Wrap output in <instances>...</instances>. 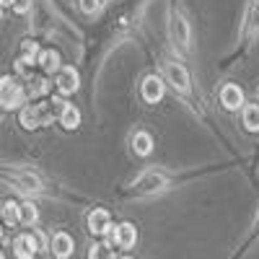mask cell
<instances>
[{
    "label": "cell",
    "instance_id": "6da1fadb",
    "mask_svg": "<svg viewBox=\"0 0 259 259\" xmlns=\"http://www.w3.org/2000/svg\"><path fill=\"white\" fill-rule=\"evenodd\" d=\"M26 104V89L16 78L3 75L0 78V106L3 109H21Z\"/></svg>",
    "mask_w": 259,
    "mask_h": 259
},
{
    "label": "cell",
    "instance_id": "7a4b0ae2",
    "mask_svg": "<svg viewBox=\"0 0 259 259\" xmlns=\"http://www.w3.org/2000/svg\"><path fill=\"white\" fill-rule=\"evenodd\" d=\"M55 75H57V89H60L62 96H70L80 89V78H78V70L73 65H62Z\"/></svg>",
    "mask_w": 259,
    "mask_h": 259
},
{
    "label": "cell",
    "instance_id": "3957f363",
    "mask_svg": "<svg viewBox=\"0 0 259 259\" xmlns=\"http://www.w3.org/2000/svg\"><path fill=\"white\" fill-rule=\"evenodd\" d=\"M36 251H39V244H36L34 231L31 233H21V236H16V239H13V254H16V259H34Z\"/></svg>",
    "mask_w": 259,
    "mask_h": 259
},
{
    "label": "cell",
    "instance_id": "277c9868",
    "mask_svg": "<svg viewBox=\"0 0 259 259\" xmlns=\"http://www.w3.org/2000/svg\"><path fill=\"white\" fill-rule=\"evenodd\" d=\"M166 78H168V83L174 85L177 91H182V94H187L189 91V73L184 70V65L182 62H166Z\"/></svg>",
    "mask_w": 259,
    "mask_h": 259
},
{
    "label": "cell",
    "instance_id": "5b68a950",
    "mask_svg": "<svg viewBox=\"0 0 259 259\" xmlns=\"http://www.w3.org/2000/svg\"><path fill=\"white\" fill-rule=\"evenodd\" d=\"M221 101H223V106L228 112H236V109H241V106H244V91L236 83H226L221 89Z\"/></svg>",
    "mask_w": 259,
    "mask_h": 259
},
{
    "label": "cell",
    "instance_id": "8992f818",
    "mask_svg": "<svg viewBox=\"0 0 259 259\" xmlns=\"http://www.w3.org/2000/svg\"><path fill=\"white\" fill-rule=\"evenodd\" d=\"M52 254L57 256V259H68L73 251H75V241H73V236L70 233H65V231H60V233H55L52 236Z\"/></svg>",
    "mask_w": 259,
    "mask_h": 259
},
{
    "label": "cell",
    "instance_id": "52a82bcc",
    "mask_svg": "<svg viewBox=\"0 0 259 259\" xmlns=\"http://www.w3.org/2000/svg\"><path fill=\"white\" fill-rule=\"evenodd\" d=\"M109 228H112V215L106 212V210H101V207H96L89 215V231L94 236H106V231H109Z\"/></svg>",
    "mask_w": 259,
    "mask_h": 259
},
{
    "label": "cell",
    "instance_id": "ba28073f",
    "mask_svg": "<svg viewBox=\"0 0 259 259\" xmlns=\"http://www.w3.org/2000/svg\"><path fill=\"white\" fill-rule=\"evenodd\" d=\"M114 239L119 249H133L138 244V228L133 223H119L114 226Z\"/></svg>",
    "mask_w": 259,
    "mask_h": 259
},
{
    "label": "cell",
    "instance_id": "9c48e42d",
    "mask_svg": "<svg viewBox=\"0 0 259 259\" xmlns=\"http://www.w3.org/2000/svg\"><path fill=\"white\" fill-rule=\"evenodd\" d=\"M143 99L148 104H158L163 99V80L158 75H148L143 80Z\"/></svg>",
    "mask_w": 259,
    "mask_h": 259
},
{
    "label": "cell",
    "instance_id": "30bf717a",
    "mask_svg": "<svg viewBox=\"0 0 259 259\" xmlns=\"http://www.w3.org/2000/svg\"><path fill=\"white\" fill-rule=\"evenodd\" d=\"M57 119H60V124H62L65 130H78V127H80V112H78V106H73V104L65 101V106L60 109Z\"/></svg>",
    "mask_w": 259,
    "mask_h": 259
},
{
    "label": "cell",
    "instance_id": "8fae6325",
    "mask_svg": "<svg viewBox=\"0 0 259 259\" xmlns=\"http://www.w3.org/2000/svg\"><path fill=\"white\" fill-rule=\"evenodd\" d=\"M171 34H174V39L179 41V47L187 50L189 47V26H187V21L177 13V16H171Z\"/></svg>",
    "mask_w": 259,
    "mask_h": 259
},
{
    "label": "cell",
    "instance_id": "7c38bea8",
    "mask_svg": "<svg viewBox=\"0 0 259 259\" xmlns=\"http://www.w3.org/2000/svg\"><path fill=\"white\" fill-rule=\"evenodd\" d=\"M36 62L41 65V70H45L47 75H52V73H57L62 65H60V52L57 50H41L39 52V57H36Z\"/></svg>",
    "mask_w": 259,
    "mask_h": 259
},
{
    "label": "cell",
    "instance_id": "4fadbf2b",
    "mask_svg": "<svg viewBox=\"0 0 259 259\" xmlns=\"http://www.w3.org/2000/svg\"><path fill=\"white\" fill-rule=\"evenodd\" d=\"M133 150L138 156H150L153 153V138H150V133H135L133 135Z\"/></svg>",
    "mask_w": 259,
    "mask_h": 259
},
{
    "label": "cell",
    "instance_id": "5bb4252c",
    "mask_svg": "<svg viewBox=\"0 0 259 259\" xmlns=\"http://www.w3.org/2000/svg\"><path fill=\"white\" fill-rule=\"evenodd\" d=\"M39 221V210L34 202H24V205H18V223H24V226H34Z\"/></svg>",
    "mask_w": 259,
    "mask_h": 259
},
{
    "label": "cell",
    "instance_id": "9a60e30c",
    "mask_svg": "<svg viewBox=\"0 0 259 259\" xmlns=\"http://www.w3.org/2000/svg\"><path fill=\"white\" fill-rule=\"evenodd\" d=\"M21 124H24L26 130H36V127H41L36 104H34V106H21Z\"/></svg>",
    "mask_w": 259,
    "mask_h": 259
},
{
    "label": "cell",
    "instance_id": "2e32d148",
    "mask_svg": "<svg viewBox=\"0 0 259 259\" xmlns=\"http://www.w3.org/2000/svg\"><path fill=\"white\" fill-rule=\"evenodd\" d=\"M0 218H3V223L6 226H18V202H13V200H8V202H3V207H0Z\"/></svg>",
    "mask_w": 259,
    "mask_h": 259
},
{
    "label": "cell",
    "instance_id": "e0dca14e",
    "mask_svg": "<svg viewBox=\"0 0 259 259\" xmlns=\"http://www.w3.org/2000/svg\"><path fill=\"white\" fill-rule=\"evenodd\" d=\"M244 124L249 133H259V104L244 106Z\"/></svg>",
    "mask_w": 259,
    "mask_h": 259
},
{
    "label": "cell",
    "instance_id": "ac0fdd59",
    "mask_svg": "<svg viewBox=\"0 0 259 259\" xmlns=\"http://www.w3.org/2000/svg\"><path fill=\"white\" fill-rule=\"evenodd\" d=\"M50 89H52L50 78H34V80L29 83V89H26V96H31V99L45 96V94H50Z\"/></svg>",
    "mask_w": 259,
    "mask_h": 259
},
{
    "label": "cell",
    "instance_id": "d6986e66",
    "mask_svg": "<svg viewBox=\"0 0 259 259\" xmlns=\"http://www.w3.org/2000/svg\"><path fill=\"white\" fill-rule=\"evenodd\" d=\"M163 184H166V179H163V177H158V174H145V177L138 182L140 192H153V189H161Z\"/></svg>",
    "mask_w": 259,
    "mask_h": 259
},
{
    "label": "cell",
    "instance_id": "ffe728a7",
    "mask_svg": "<svg viewBox=\"0 0 259 259\" xmlns=\"http://www.w3.org/2000/svg\"><path fill=\"white\" fill-rule=\"evenodd\" d=\"M89 259H114V251H112L109 244L99 241V244H94V246L89 249Z\"/></svg>",
    "mask_w": 259,
    "mask_h": 259
},
{
    "label": "cell",
    "instance_id": "44dd1931",
    "mask_svg": "<svg viewBox=\"0 0 259 259\" xmlns=\"http://www.w3.org/2000/svg\"><path fill=\"white\" fill-rule=\"evenodd\" d=\"M31 68H34V62H31L29 57H18V62H16V73H18V75L31 78Z\"/></svg>",
    "mask_w": 259,
    "mask_h": 259
},
{
    "label": "cell",
    "instance_id": "7402d4cb",
    "mask_svg": "<svg viewBox=\"0 0 259 259\" xmlns=\"http://www.w3.org/2000/svg\"><path fill=\"white\" fill-rule=\"evenodd\" d=\"M18 189H24V192H31V189H39V179L36 177H29V174H21L18 177Z\"/></svg>",
    "mask_w": 259,
    "mask_h": 259
},
{
    "label": "cell",
    "instance_id": "603a6c76",
    "mask_svg": "<svg viewBox=\"0 0 259 259\" xmlns=\"http://www.w3.org/2000/svg\"><path fill=\"white\" fill-rule=\"evenodd\" d=\"M41 47H39V41H24V57H29L31 62H36Z\"/></svg>",
    "mask_w": 259,
    "mask_h": 259
},
{
    "label": "cell",
    "instance_id": "cb8c5ba5",
    "mask_svg": "<svg viewBox=\"0 0 259 259\" xmlns=\"http://www.w3.org/2000/svg\"><path fill=\"white\" fill-rule=\"evenodd\" d=\"M80 11L83 13H99L101 11V0H80Z\"/></svg>",
    "mask_w": 259,
    "mask_h": 259
},
{
    "label": "cell",
    "instance_id": "d4e9b609",
    "mask_svg": "<svg viewBox=\"0 0 259 259\" xmlns=\"http://www.w3.org/2000/svg\"><path fill=\"white\" fill-rule=\"evenodd\" d=\"M11 8H13L16 13H29V11H31V0H13Z\"/></svg>",
    "mask_w": 259,
    "mask_h": 259
},
{
    "label": "cell",
    "instance_id": "484cf974",
    "mask_svg": "<svg viewBox=\"0 0 259 259\" xmlns=\"http://www.w3.org/2000/svg\"><path fill=\"white\" fill-rule=\"evenodd\" d=\"M34 236H36V244H39V251H41V249H47V236L41 233V231H34Z\"/></svg>",
    "mask_w": 259,
    "mask_h": 259
},
{
    "label": "cell",
    "instance_id": "4316f807",
    "mask_svg": "<svg viewBox=\"0 0 259 259\" xmlns=\"http://www.w3.org/2000/svg\"><path fill=\"white\" fill-rule=\"evenodd\" d=\"M11 3H13V0H0V8H8Z\"/></svg>",
    "mask_w": 259,
    "mask_h": 259
},
{
    "label": "cell",
    "instance_id": "83f0119b",
    "mask_svg": "<svg viewBox=\"0 0 259 259\" xmlns=\"http://www.w3.org/2000/svg\"><path fill=\"white\" fill-rule=\"evenodd\" d=\"M0 259H6V254H3V251H0Z\"/></svg>",
    "mask_w": 259,
    "mask_h": 259
},
{
    "label": "cell",
    "instance_id": "f1b7e54d",
    "mask_svg": "<svg viewBox=\"0 0 259 259\" xmlns=\"http://www.w3.org/2000/svg\"><path fill=\"white\" fill-rule=\"evenodd\" d=\"M0 18H3V8H0Z\"/></svg>",
    "mask_w": 259,
    "mask_h": 259
},
{
    "label": "cell",
    "instance_id": "f546056e",
    "mask_svg": "<svg viewBox=\"0 0 259 259\" xmlns=\"http://www.w3.org/2000/svg\"><path fill=\"white\" fill-rule=\"evenodd\" d=\"M122 259H133V256H122Z\"/></svg>",
    "mask_w": 259,
    "mask_h": 259
},
{
    "label": "cell",
    "instance_id": "4dcf8cb0",
    "mask_svg": "<svg viewBox=\"0 0 259 259\" xmlns=\"http://www.w3.org/2000/svg\"><path fill=\"white\" fill-rule=\"evenodd\" d=\"M0 207H3V202H0Z\"/></svg>",
    "mask_w": 259,
    "mask_h": 259
},
{
    "label": "cell",
    "instance_id": "1f68e13d",
    "mask_svg": "<svg viewBox=\"0 0 259 259\" xmlns=\"http://www.w3.org/2000/svg\"><path fill=\"white\" fill-rule=\"evenodd\" d=\"M0 236H3V231H0Z\"/></svg>",
    "mask_w": 259,
    "mask_h": 259
}]
</instances>
